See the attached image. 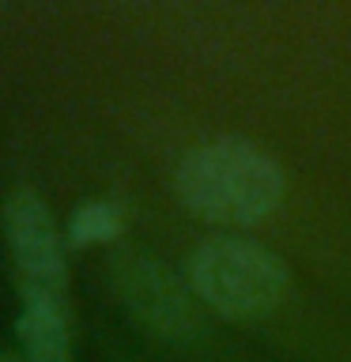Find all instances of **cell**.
Returning <instances> with one entry per match:
<instances>
[{
	"instance_id": "obj_1",
	"label": "cell",
	"mask_w": 351,
	"mask_h": 362,
	"mask_svg": "<svg viewBox=\"0 0 351 362\" xmlns=\"http://www.w3.org/2000/svg\"><path fill=\"white\" fill-rule=\"evenodd\" d=\"M178 197L200 219L253 226L280 208L283 170L265 147L223 136V140L192 147L181 158Z\"/></svg>"
},
{
	"instance_id": "obj_2",
	"label": "cell",
	"mask_w": 351,
	"mask_h": 362,
	"mask_svg": "<svg viewBox=\"0 0 351 362\" xmlns=\"http://www.w3.org/2000/svg\"><path fill=\"white\" fill-rule=\"evenodd\" d=\"M185 276L192 298L234 321L276 310L291 291V268L283 264V257L249 238L200 242L185 260Z\"/></svg>"
},
{
	"instance_id": "obj_3",
	"label": "cell",
	"mask_w": 351,
	"mask_h": 362,
	"mask_svg": "<svg viewBox=\"0 0 351 362\" xmlns=\"http://www.w3.org/2000/svg\"><path fill=\"white\" fill-rule=\"evenodd\" d=\"M4 238L23 291V310L68 313V272L53 215L38 192L19 189L4 204Z\"/></svg>"
},
{
	"instance_id": "obj_4",
	"label": "cell",
	"mask_w": 351,
	"mask_h": 362,
	"mask_svg": "<svg viewBox=\"0 0 351 362\" xmlns=\"http://www.w3.org/2000/svg\"><path fill=\"white\" fill-rule=\"evenodd\" d=\"M117 291L132 305V313L151 325L159 336L185 339V336H197L204 328L185 287L166 268H159L147 257H125L121 260L117 264Z\"/></svg>"
},
{
	"instance_id": "obj_5",
	"label": "cell",
	"mask_w": 351,
	"mask_h": 362,
	"mask_svg": "<svg viewBox=\"0 0 351 362\" xmlns=\"http://www.w3.org/2000/svg\"><path fill=\"white\" fill-rule=\"evenodd\" d=\"M23 362H68V313L23 310L16 321Z\"/></svg>"
},
{
	"instance_id": "obj_6",
	"label": "cell",
	"mask_w": 351,
	"mask_h": 362,
	"mask_svg": "<svg viewBox=\"0 0 351 362\" xmlns=\"http://www.w3.org/2000/svg\"><path fill=\"white\" fill-rule=\"evenodd\" d=\"M117 234H121V208L117 204H106V200L84 204L72 215V223H68V242L72 245H98Z\"/></svg>"
},
{
	"instance_id": "obj_7",
	"label": "cell",
	"mask_w": 351,
	"mask_h": 362,
	"mask_svg": "<svg viewBox=\"0 0 351 362\" xmlns=\"http://www.w3.org/2000/svg\"><path fill=\"white\" fill-rule=\"evenodd\" d=\"M0 362H16V358H11V355H0Z\"/></svg>"
}]
</instances>
